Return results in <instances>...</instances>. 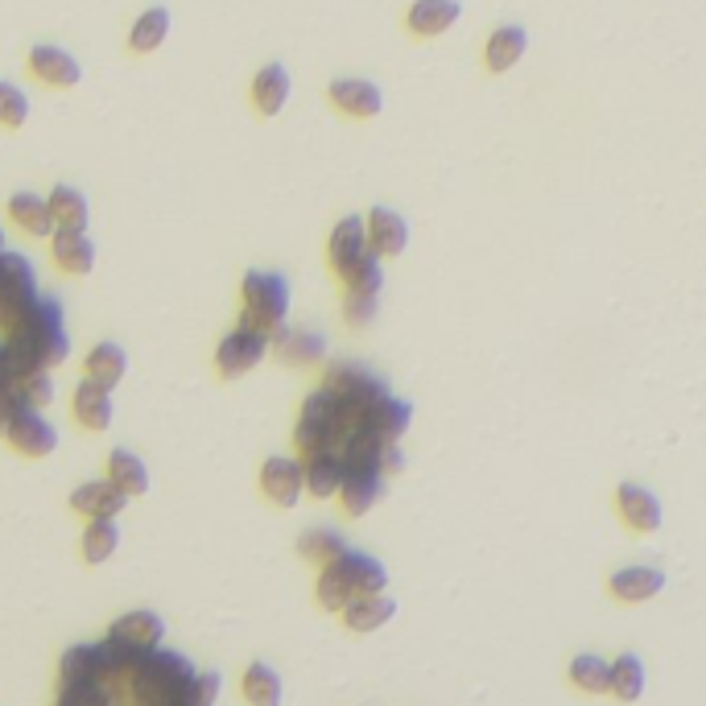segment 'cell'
I'll use <instances>...</instances> for the list:
<instances>
[{
  "label": "cell",
  "instance_id": "obj_37",
  "mask_svg": "<svg viewBox=\"0 0 706 706\" xmlns=\"http://www.w3.org/2000/svg\"><path fill=\"white\" fill-rule=\"evenodd\" d=\"M58 706H112V682L103 678L62 682V703Z\"/></svg>",
  "mask_w": 706,
  "mask_h": 706
},
{
  "label": "cell",
  "instance_id": "obj_45",
  "mask_svg": "<svg viewBox=\"0 0 706 706\" xmlns=\"http://www.w3.org/2000/svg\"><path fill=\"white\" fill-rule=\"evenodd\" d=\"M344 315L351 327H364V322H372L376 318V298H364V294H347V306Z\"/></svg>",
  "mask_w": 706,
  "mask_h": 706
},
{
  "label": "cell",
  "instance_id": "obj_41",
  "mask_svg": "<svg viewBox=\"0 0 706 706\" xmlns=\"http://www.w3.org/2000/svg\"><path fill=\"white\" fill-rule=\"evenodd\" d=\"M372 380V372L364 368V364H331L327 368V380H322V389L335 392V397H351L356 389H364Z\"/></svg>",
  "mask_w": 706,
  "mask_h": 706
},
{
  "label": "cell",
  "instance_id": "obj_21",
  "mask_svg": "<svg viewBox=\"0 0 706 706\" xmlns=\"http://www.w3.org/2000/svg\"><path fill=\"white\" fill-rule=\"evenodd\" d=\"M50 252L67 274H91L96 269V245L87 231H54L50 236Z\"/></svg>",
  "mask_w": 706,
  "mask_h": 706
},
{
  "label": "cell",
  "instance_id": "obj_13",
  "mask_svg": "<svg viewBox=\"0 0 706 706\" xmlns=\"http://www.w3.org/2000/svg\"><path fill=\"white\" fill-rule=\"evenodd\" d=\"M112 640H125L132 649L141 653H153L161 645V636H166V620H161L158 611H129V616H120V620L108 628Z\"/></svg>",
  "mask_w": 706,
  "mask_h": 706
},
{
  "label": "cell",
  "instance_id": "obj_29",
  "mask_svg": "<svg viewBox=\"0 0 706 706\" xmlns=\"http://www.w3.org/2000/svg\"><path fill=\"white\" fill-rule=\"evenodd\" d=\"M409 418H414V409H409L401 397H385V401L372 409V418H368V434H376L380 443H397V438L409 430Z\"/></svg>",
  "mask_w": 706,
  "mask_h": 706
},
{
  "label": "cell",
  "instance_id": "obj_31",
  "mask_svg": "<svg viewBox=\"0 0 706 706\" xmlns=\"http://www.w3.org/2000/svg\"><path fill=\"white\" fill-rule=\"evenodd\" d=\"M58 678L62 682H83V678H103L108 682V669H103V649L100 645H74V649L62 653V665H58Z\"/></svg>",
  "mask_w": 706,
  "mask_h": 706
},
{
  "label": "cell",
  "instance_id": "obj_35",
  "mask_svg": "<svg viewBox=\"0 0 706 706\" xmlns=\"http://www.w3.org/2000/svg\"><path fill=\"white\" fill-rule=\"evenodd\" d=\"M120 546V529H116V520H87L83 529V558L91 566L108 563Z\"/></svg>",
  "mask_w": 706,
  "mask_h": 706
},
{
  "label": "cell",
  "instance_id": "obj_48",
  "mask_svg": "<svg viewBox=\"0 0 706 706\" xmlns=\"http://www.w3.org/2000/svg\"><path fill=\"white\" fill-rule=\"evenodd\" d=\"M0 252H4V231H0Z\"/></svg>",
  "mask_w": 706,
  "mask_h": 706
},
{
  "label": "cell",
  "instance_id": "obj_22",
  "mask_svg": "<svg viewBox=\"0 0 706 706\" xmlns=\"http://www.w3.org/2000/svg\"><path fill=\"white\" fill-rule=\"evenodd\" d=\"M289 100V71L281 62H269L260 67L257 79H252V103H257L260 116H277Z\"/></svg>",
  "mask_w": 706,
  "mask_h": 706
},
{
  "label": "cell",
  "instance_id": "obj_44",
  "mask_svg": "<svg viewBox=\"0 0 706 706\" xmlns=\"http://www.w3.org/2000/svg\"><path fill=\"white\" fill-rule=\"evenodd\" d=\"M219 686H223V678H219L216 669H207V674H195V682H190L187 694H182L178 703H187V706H216Z\"/></svg>",
  "mask_w": 706,
  "mask_h": 706
},
{
  "label": "cell",
  "instance_id": "obj_19",
  "mask_svg": "<svg viewBox=\"0 0 706 706\" xmlns=\"http://www.w3.org/2000/svg\"><path fill=\"white\" fill-rule=\"evenodd\" d=\"M9 219L29 236H54V216H50V199L33 195V190H17L9 199Z\"/></svg>",
  "mask_w": 706,
  "mask_h": 706
},
{
  "label": "cell",
  "instance_id": "obj_17",
  "mask_svg": "<svg viewBox=\"0 0 706 706\" xmlns=\"http://www.w3.org/2000/svg\"><path fill=\"white\" fill-rule=\"evenodd\" d=\"M71 409H74V421L83 426V430H108L112 426V397L108 389H100L96 380H83L71 397Z\"/></svg>",
  "mask_w": 706,
  "mask_h": 706
},
{
  "label": "cell",
  "instance_id": "obj_5",
  "mask_svg": "<svg viewBox=\"0 0 706 706\" xmlns=\"http://www.w3.org/2000/svg\"><path fill=\"white\" fill-rule=\"evenodd\" d=\"M269 335L260 331H248V327H236V331H228V339L219 344L216 351V368L219 376H228V380H236V376L252 372L260 360H265V351H269Z\"/></svg>",
  "mask_w": 706,
  "mask_h": 706
},
{
  "label": "cell",
  "instance_id": "obj_11",
  "mask_svg": "<svg viewBox=\"0 0 706 706\" xmlns=\"http://www.w3.org/2000/svg\"><path fill=\"white\" fill-rule=\"evenodd\" d=\"M356 599H360V587H356L351 563H347L344 554V558L322 566V575H318V604L327 607V611H347V604H356Z\"/></svg>",
  "mask_w": 706,
  "mask_h": 706
},
{
  "label": "cell",
  "instance_id": "obj_10",
  "mask_svg": "<svg viewBox=\"0 0 706 706\" xmlns=\"http://www.w3.org/2000/svg\"><path fill=\"white\" fill-rule=\"evenodd\" d=\"M29 71L38 74L46 87H74L83 79L79 58L67 54L62 46H33V50H29Z\"/></svg>",
  "mask_w": 706,
  "mask_h": 706
},
{
  "label": "cell",
  "instance_id": "obj_26",
  "mask_svg": "<svg viewBox=\"0 0 706 706\" xmlns=\"http://www.w3.org/2000/svg\"><path fill=\"white\" fill-rule=\"evenodd\" d=\"M46 199H50V216H54L58 231H87V216H91V207H87L83 190L62 187V182H58Z\"/></svg>",
  "mask_w": 706,
  "mask_h": 706
},
{
  "label": "cell",
  "instance_id": "obj_36",
  "mask_svg": "<svg viewBox=\"0 0 706 706\" xmlns=\"http://www.w3.org/2000/svg\"><path fill=\"white\" fill-rule=\"evenodd\" d=\"M570 682L587 694H604L611 690V665L604 657H595V653H583V657L570 662Z\"/></svg>",
  "mask_w": 706,
  "mask_h": 706
},
{
  "label": "cell",
  "instance_id": "obj_33",
  "mask_svg": "<svg viewBox=\"0 0 706 706\" xmlns=\"http://www.w3.org/2000/svg\"><path fill=\"white\" fill-rule=\"evenodd\" d=\"M245 698L248 706H281V678H277L274 665H248L245 674Z\"/></svg>",
  "mask_w": 706,
  "mask_h": 706
},
{
  "label": "cell",
  "instance_id": "obj_30",
  "mask_svg": "<svg viewBox=\"0 0 706 706\" xmlns=\"http://www.w3.org/2000/svg\"><path fill=\"white\" fill-rule=\"evenodd\" d=\"M108 479H112L116 488L125 491V496H145L149 491V471H145V463L132 455V450H112V459H108Z\"/></svg>",
  "mask_w": 706,
  "mask_h": 706
},
{
  "label": "cell",
  "instance_id": "obj_3",
  "mask_svg": "<svg viewBox=\"0 0 706 706\" xmlns=\"http://www.w3.org/2000/svg\"><path fill=\"white\" fill-rule=\"evenodd\" d=\"M294 443L302 450V459L322 455V450H335V443H339V397H335V392L318 389L306 397L298 430H294Z\"/></svg>",
  "mask_w": 706,
  "mask_h": 706
},
{
  "label": "cell",
  "instance_id": "obj_46",
  "mask_svg": "<svg viewBox=\"0 0 706 706\" xmlns=\"http://www.w3.org/2000/svg\"><path fill=\"white\" fill-rule=\"evenodd\" d=\"M17 409H21V397L13 392V385L9 380H0V438L9 434V426H13Z\"/></svg>",
  "mask_w": 706,
  "mask_h": 706
},
{
  "label": "cell",
  "instance_id": "obj_8",
  "mask_svg": "<svg viewBox=\"0 0 706 706\" xmlns=\"http://www.w3.org/2000/svg\"><path fill=\"white\" fill-rule=\"evenodd\" d=\"M327 252H331V265H335V274L344 277L351 274L356 265H360L368 252H372V245H368V219L360 216H347L335 223L331 231V245H327Z\"/></svg>",
  "mask_w": 706,
  "mask_h": 706
},
{
  "label": "cell",
  "instance_id": "obj_43",
  "mask_svg": "<svg viewBox=\"0 0 706 706\" xmlns=\"http://www.w3.org/2000/svg\"><path fill=\"white\" fill-rule=\"evenodd\" d=\"M13 392L21 397V405H29V409H46V405L54 401V380H50V372H33V376H26V380H17Z\"/></svg>",
  "mask_w": 706,
  "mask_h": 706
},
{
  "label": "cell",
  "instance_id": "obj_38",
  "mask_svg": "<svg viewBox=\"0 0 706 706\" xmlns=\"http://www.w3.org/2000/svg\"><path fill=\"white\" fill-rule=\"evenodd\" d=\"M347 563H351V575H356L360 599L364 595H380L385 587H389V570L376 563V558H368V554H360V549H347Z\"/></svg>",
  "mask_w": 706,
  "mask_h": 706
},
{
  "label": "cell",
  "instance_id": "obj_20",
  "mask_svg": "<svg viewBox=\"0 0 706 706\" xmlns=\"http://www.w3.org/2000/svg\"><path fill=\"white\" fill-rule=\"evenodd\" d=\"M665 575L657 566H628L620 575H611V595L624 599V604H645L653 595H662Z\"/></svg>",
  "mask_w": 706,
  "mask_h": 706
},
{
  "label": "cell",
  "instance_id": "obj_9",
  "mask_svg": "<svg viewBox=\"0 0 706 706\" xmlns=\"http://www.w3.org/2000/svg\"><path fill=\"white\" fill-rule=\"evenodd\" d=\"M71 508L87 520H116L129 508V496L116 488L112 479H91L71 491Z\"/></svg>",
  "mask_w": 706,
  "mask_h": 706
},
{
  "label": "cell",
  "instance_id": "obj_14",
  "mask_svg": "<svg viewBox=\"0 0 706 706\" xmlns=\"http://www.w3.org/2000/svg\"><path fill=\"white\" fill-rule=\"evenodd\" d=\"M620 517L628 520V529L636 534H657L662 529V505H657V496L649 488H640V484H620Z\"/></svg>",
  "mask_w": 706,
  "mask_h": 706
},
{
  "label": "cell",
  "instance_id": "obj_47",
  "mask_svg": "<svg viewBox=\"0 0 706 706\" xmlns=\"http://www.w3.org/2000/svg\"><path fill=\"white\" fill-rule=\"evenodd\" d=\"M401 467H405L401 447H397V443H385V447H380V476H397Z\"/></svg>",
  "mask_w": 706,
  "mask_h": 706
},
{
  "label": "cell",
  "instance_id": "obj_40",
  "mask_svg": "<svg viewBox=\"0 0 706 706\" xmlns=\"http://www.w3.org/2000/svg\"><path fill=\"white\" fill-rule=\"evenodd\" d=\"M344 286L347 294H364V298H376L380 294V286H385V269H380V257L376 252H368V257L351 269V274H344Z\"/></svg>",
  "mask_w": 706,
  "mask_h": 706
},
{
  "label": "cell",
  "instance_id": "obj_39",
  "mask_svg": "<svg viewBox=\"0 0 706 706\" xmlns=\"http://www.w3.org/2000/svg\"><path fill=\"white\" fill-rule=\"evenodd\" d=\"M298 549H302L310 563H335V558H344L347 554V541L335 529H310V534H302V541H298Z\"/></svg>",
  "mask_w": 706,
  "mask_h": 706
},
{
  "label": "cell",
  "instance_id": "obj_32",
  "mask_svg": "<svg viewBox=\"0 0 706 706\" xmlns=\"http://www.w3.org/2000/svg\"><path fill=\"white\" fill-rule=\"evenodd\" d=\"M274 344H277V351H281V360H289V364H315V360H322V351H327L322 335L289 331V327H281V331L274 335Z\"/></svg>",
  "mask_w": 706,
  "mask_h": 706
},
{
  "label": "cell",
  "instance_id": "obj_25",
  "mask_svg": "<svg viewBox=\"0 0 706 706\" xmlns=\"http://www.w3.org/2000/svg\"><path fill=\"white\" fill-rule=\"evenodd\" d=\"M339 491H344L347 517H364V513L385 496V476H380V471H347Z\"/></svg>",
  "mask_w": 706,
  "mask_h": 706
},
{
  "label": "cell",
  "instance_id": "obj_12",
  "mask_svg": "<svg viewBox=\"0 0 706 706\" xmlns=\"http://www.w3.org/2000/svg\"><path fill=\"white\" fill-rule=\"evenodd\" d=\"M331 103L339 112L356 116V120H368V116H376L385 108V96H380V87L368 83V79H335Z\"/></svg>",
  "mask_w": 706,
  "mask_h": 706
},
{
  "label": "cell",
  "instance_id": "obj_7",
  "mask_svg": "<svg viewBox=\"0 0 706 706\" xmlns=\"http://www.w3.org/2000/svg\"><path fill=\"white\" fill-rule=\"evenodd\" d=\"M260 488L265 496L281 508H294L302 500L306 491V471H302V459H286V455H274V459L260 467Z\"/></svg>",
  "mask_w": 706,
  "mask_h": 706
},
{
  "label": "cell",
  "instance_id": "obj_15",
  "mask_svg": "<svg viewBox=\"0 0 706 706\" xmlns=\"http://www.w3.org/2000/svg\"><path fill=\"white\" fill-rule=\"evenodd\" d=\"M368 245L376 257H401L409 245V223L392 207H376L368 216Z\"/></svg>",
  "mask_w": 706,
  "mask_h": 706
},
{
  "label": "cell",
  "instance_id": "obj_1",
  "mask_svg": "<svg viewBox=\"0 0 706 706\" xmlns=\"http://www.w3.org/2000/svg\"><path fill=\"white\" fill-rule=\"evenodd\" d=\"M195 665L182 657V653H173V649H153V653H145L141 665L132 669V698L141 706H170L178 703L182 694H187V686L195 682Z\"/></svg>",
  "mask_w": 706,
  "mask_h": 706
},
{
  "label": "cell",
  "instance_id": "obj_24",
  "mask_svg": "<svg viewBox=\"0 0 706 706\" xmlns=\"http://www.w3.org/2000/svg\"><path fill=\"white\" fill-rule=\"evenodd\" d=\"M125 372H129V356L120 344H96L87 351V380H96L100 389L112 392L125 380Z\"/></svg>",
  "mask_w": 706,
  "mask_h": 706
},
{
  "label": "cell",
  "instance_id": "obj_6",
  "mask_svg": "<svg viewBox=\"0 0 706 706\" xmlns=\"http://www.w3.org/2000/svg\"><path fill=\"white\" fill-rule=\"evenodd\" d=\"M4 438L13 443L17 455H29V459H46L58 447V430L42 418V409H29V405L17 409V418Z\"/></svg>",
  "mask_w": 706,
  "mask_h": 706
},
{
  "label": "cell",
  "instance_id": "obj_4",
  "mask_svg": "<svg viewBox=\"0 0 706 706\" xmlns=\"http://www.w3.org/2000/svg\"><path fill=\"white\" fill-rule=\"evenodd\" d=\"M17 331H26L29 339L38 344L46 372L58 368V364H67V356H71V335H67V318H62V302H58V298H46L42 294V302L33 306V315H29Z\"/></svg>",
  "mask_w": 706,
  "mask_h": 706
},
{
  "label": "cell",
  "instance_id": "obj_27",
  "mask_svg": "<svg viewBox=\"0 0 706 706\" xmlns=\"http://www.w3.org/2000/svg\"><path fill=\"white\" fill-rule=\"evenodd\" d=\"M397 616V604H392L389 595H364L356 604H347L344 620L351 633H376V628H385V624Z\"/></svg>",
  "mask_w": 706,
  "mask_h": 706
},
{
  "label": "cell",
  "instance_id": "obj_16",
  "mask_svg": "<svg viewBox=\"0 0 706 706\" xmlns=\"http://www.w3.org/2000/svg\"><path fill=\"white\" fill-rule=\"evenodd\" d=\"M463 17V4L459 0H414V9H409V29L418 33V38H438V33H447L455 21Z\"/></svg>",
  "mask_w": 706,
  "mask_h": 706
},
{
  "label": "cell",
  "instance_id": "obj_42",
  "mask_svg": "<svg viewBox=\"0 0 706 706\" xmlns=\"http://www.w3.org/2000/svg\"><path fill=\"white\" fill-rule=\"evenodd\" d=\"M29 120V96L17 83L0 79V125L4 129H21Z\"/></svg>",
  "mask_w": 706,
  "mask_h": 706
},
{
  "label": "cell",
  "instance_id": "obj_28",
  "mask_svg": "<svg viewBox=\"0 0 706 706\" xmlns=\"http://www.w3.org/2000/svg\"><path fill=\"white\" fill-rule=\"evenodd\" d=\"M166 38H170V9H161V4L158 9H145L129 29V46L137 54H153Z\"/></svg>",
  "mask_w": 706,
  "mask_h": 706
},
{
  "label": "cell",
  "instance_id": "obj_23",
  "mask_svg": "<svg viewBox=\"0 0 706 706\" xmlns=\"http://www.w3.org/2000/svg\"><path fill=\"white\" fill-rule=\"evenodd\" d=\"M302 471H306V488H310V496H318V500L335 496V491L344 488V476H347L344 459H339L335 450H322V455L302 459Z\"/></svg>",
  "mask_w": 706,
  "mask_h": 706
},
{
  "label": "cell",
  "instance_id": "obj_18",
  "mask_svg": "<svg viewBox=\"0 0 706 706\" xmlns=\"http://www.w3.org/2000/svg\"><path fill=\"white\" fill-rule=\"evenodd\" d=\"M525 50H529V33L520 26H500L484 46V62H488L491 74H505L508 67H517L525 58Z\"/></svg>",
  "mask_w": 706,
  "mask_h": 706
},
{
  "label": "cell",
  "instance_id": "obj_2",
  "mask_svg": "<svg viewBox=\"0 0 706 706\" xmlns=\"http://www.w3.org/2000/svg\"><path fill=\"white\" fill-rule=\"evenodd\" d=\"M245 315H240V327L248 331H260L274 339L281 327H286V315H289V281L281 274H245Z\"/></svg>",
  "mask_w": 706,
  "mask_h": 706
},
{
  "label": "cell",
  "instance_id": "obj_34",
  "mask_svg": "<svg viewBox=\"0 0 706 706\" xmlns=\"http://www.w3.org/2000/svg\"><path fill=\"white\" fill-rule=\"evenodd\" d=\"M611 694L620 703H636L645 694V665H640L636 653H624V657L611 662Z\"/></svg>",
  "mask_w": 706,
  "mask_h": 706
}]
</instances>
